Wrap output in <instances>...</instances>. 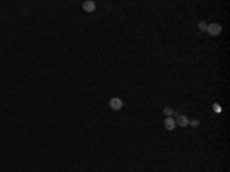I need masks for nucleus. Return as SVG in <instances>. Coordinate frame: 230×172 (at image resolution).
<instances>
[{
	"label": "nucleus",
	"mask_w": 230,
	"mask_h": 172,
	"mask_svg": "<svg viewBox=\"0 0 230 172\" xmlns=\"http://www.w3.org/2000/svg\"><path fill=\"white\" fill-rule=\"evenodd\" d=\"M206 31H207L212 37H216V35H220V34H221L223 28H221V25H220V23H209Z\"/></svg>",
	"instance_id": "obj_1"
},
{
	"label": "nucleus",
	"mask_w": 230,
	"mask_h": 172,
	"mask_svg": "<svg viewBox=\"0 0 230 172\" xmlns=\"http://www.w3.org/2000/svg\"><path fill=\"white\" fill-rule=\"evenodd\" d=\"M109 106H111V109H114V111H120V109H123V100L118 98V97H114V98H111Z\"/></svg>",
	"instance_id": "obj_2"
},
{
	"label": "nucleus",
	"mask_w": 230,
	"mask_h": 172,
	"mask_svg": "<svg viewBox=\"0 0 230 172\" xmlns=\"http://www.w3.org/2000/svg\"><path fill=\"white\" fill-rule=\"evenodd\" d=\"M175 123H176V126H181V128H186V126H189V118L186 117V115H176V118H175Z\"/></svg>",
	"instance_id": "obj_3"
},
{
	"label": "nucleus",
	"mask_w": 230,
	"mask_h": 172,
	"mask_svg": "<svg viewBox=\"0 0 230 172\" xmlns=\"http://www.w3.org/2000/svg\"><path fill=\"white\" fill-rule=\"evenodd\" d=\"M164 128H166L167 131H173V129L176 128L175 118H172V117H166V120H164Z\"/></svg>",
	"instance_id": "obj_4"
},
{
	"label": "nucleus",
	"mask_w": 230,
	"mask_h": 172,
	"mask_svg": "<svg viewBox=\"0 0 230 172\" xmlns=\"http://www.w3.org/2000/svg\"><path fill=\"white\" fill-rule=\"evenodd\" d=\"M95 8H97V5H95V2H92V0H88V2L83 3V9H85L86 12H94Z\"/></svg>",
	"instance_id": "obj_5"
},
{
	"label": "nucleus",
	"mask_w": 230,
	"mask_h": 172,
	"mask_svg": "<svg viewBox=\"0 0 230 172\" xmlns=\"http://www.w3.org/2000/svg\"><path fill=\"white\" fill-rule=\"evenodd\" d=\"M163 112L166 114V117H172V115H178L175 111H172V108H164L163 109Z\"/></svg>",
	"instance_id": "obj_6"
},
{
	"label": "nucleus",
	"mask_w": 230,
	"mask_h": 172,
	"mask_svg": "<svg viewBox=\"0 0 230 172\" xmlns=\"http://www.w3.org/2000/svg\"><path fill=\"white\" fill-rule=\"evenodd\" d=\"M198 28H200L201 31H206V29H207V23H206V22H200V23H198Z\"/></svg>",
	"instance_id": "obj_7"
},
{
	"label": "nucleus",
	"mask_w": 230,
	"mask_h": 172,
	"mask_svg": "<svg viewBox=\"0 0 230 172\" xmlns=\"http://www.w3.org/2000/svg\"><path fill=\"white\" fill-rule=\"evenodd\" d=\"M213 111H215L216 114H221V111H223V108H221V106H220L218 103H215V105H213Z\"/></svg>",
	"instance_id": "obj_8"
},
{
	"label": "nucleus",
	"mask_w": 230,
	"mask_h": 172,
	"mask_svg": "<svg viewBox=\"0 0 230 172\" xmlns=\"http://www.w3.org/2000/svg\"><path fill=\"white\" fill-rule=\"evenodd\" d=\"M200 125V122L198 120H189V126H192V128H196Z\"/></svg>",
	"instance_id": "obj_9"
}]
</instances>
